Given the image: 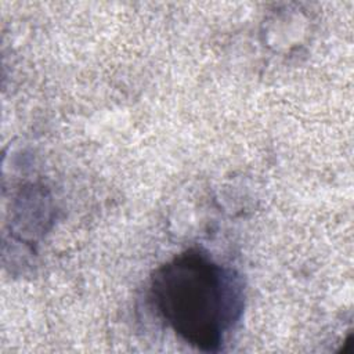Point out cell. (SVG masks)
<instances>
[{"label":"cell","instance_id":"1","mask_svg":"<svg viewBox=\"0 0 354 354\" xmlns=\"http://www.w3.org/2000/svg\"><path fill=\"white\" fill-rule=\"evenodd\" d=\"M149 293L166 325L202 351H217L243 311L241 277L195 249L160 266Z\"/></svg>","mask_w":354,"mask_h":354}]
</instances>
